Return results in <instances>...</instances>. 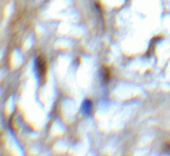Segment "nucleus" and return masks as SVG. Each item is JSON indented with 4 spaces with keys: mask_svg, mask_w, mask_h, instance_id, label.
Returning <instances> with one entry per match:
<instances>
[{
    "mask_svg": "<svg viewBox=\"0 0 170 156\" xmlns=\"http://www.w3.org/2000/svg\"><path fill=\"white\" fill-rule=\"evenodd\" d=\"M37 71L39 78L42 79L45 76L46 71H47V66H46V62L42 56H39L36 62Z\"/></svg>",
    "mask_w": 170,
    "mask_h": 156,
    "instance_id": "1",
    "label": "nucleus"
},
{
    "mask_svg": "<svg viewBox=\"0 0 170 156\" xmlns=\"http://www.w3.org/2000/svg\"><path fill=\"white\" fill-rule=\"evenodd\" d=\"M91 109V102L90 101H86L83 105V111L85 113H89Z\"/></svg>",
    "mask_w": 170,
    "mask_h": 156,
    "instance_id": "2",
    "label": "nucleus"
}]
</instances>
